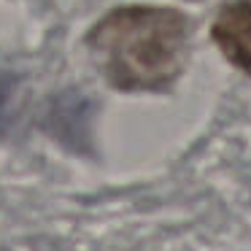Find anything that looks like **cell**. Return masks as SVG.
<instances>
[{"mask_svg": "<svg viewBox=\"0 0 251 251\" xmlns=\"http://www.w3.org/2000/svg\"><path fill=\"white\" fill-rule=\"evenodd\" d=\"M105 81L125 92H157L181 76L189 54V19L173 8L122 6L87 35Z\"/></svg>", "mask_w": 251, "mask_h": 251, "instance_id": "6da1fadb", "label": "cell"}, {"mask_svg": "<svg viewBox=\"0 0 251 251\" xmlns=\"http://www.w3.org/2000/svg\"><path fill=\"white\" fill-rule=\"evenodd\" d=\"M213 41L235 68L251 73V0H235L216 14Z\"/></svg>", "mask_w": 251, "mask_h": 251, "instance_id": "7a4b0ae2", "label": "cell"}, {"mask_svg": "<svg viewBox=\"0 0 251 251\" xmlns=\"http://www.w3.org/2000/svg\"><path fill=\"white\" fill-rule=\"evenodd\" d=\"M11 98H14V78L0 76V135H6L11 122Z\"/></svg>", "mask_w": 251, "mask_h": 251, "instance_id": "3957f363", "label": "cell"}]
</instances>
